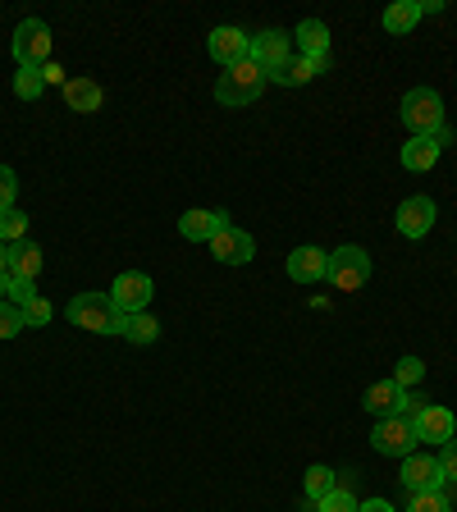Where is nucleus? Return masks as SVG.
<instances>
[{
    "instance_id": "obj_1",
    "label": "nucleus",
    "mask_w": 457,
    "mask_h": 512,
    "mask_svg": "<svg viewBox=\"0 0 457 512\" xmlns=\"http://www.w3.org/2000/svg\"><path fill=\"white\" fill-rule=\"evenodd\" d=\"M69 325H78V330H92V334H119L124 330V311L115 307V298L110 293H78L74 302H69Z\"/></svg>"
},
{
    "instance_id": "obj_2",
    "label": "nucleus",
    "mask_w": 457,
    "mask_h": 512,
    "mask_svg": "<svg viewBox=\"0 0 457 512\" xmlns=\"http://www.w3.org/2000/svg\"><path fill=\"white\" fill-rule=\"evenodd\" d=\"M266 69L261 64H252V60H238L234 69H224L220 74V83H215V101L220 106H229V110H238V106H252L256 96L266 92Z\"/></svg>"
},
{
    "instance_id": "obj_3",
    "label": "nucleus",
    "mask_w": 457,
    "mask_h": 512,
    "mask_svg": "<svg viewBox=\"0 0 457 512\" xmlns=\"http://www.w3.org/2000/svg\"><path fill=\"white\" fill-rule=\"evenodd\" d=\"M403 124H407V133H412V138L448 128V119H444V96H439L435 87H412V92L403 96Z\"/></svg>"
},
{
    "instance_id": "obj_4",
    "label": "nucleus",
    "mask_w": 457,
    "mask_h": 512,
    "mask_svg": "<svg viewBox=\"0 0 457 512\" xmlns=\"http://www.w3.org/2000/svg\"><path fill=\"white\" fill-rule=\"evenodd\" d=\"M10 51L19 69H46L51 64V28L42 19H23L10 37Z\"/></svg>"
},
{
    "instance_id": "obj_5",
    "label": "nucleus",
    "mask_w": 457,
    "mask_h": 512,
    "mask_svg": "<svg viewBox=\"0 0 457 512\" xmlns=\"http://www.w3.org/2000/svg\"><path fill=\"white\" fill-rule=\"evenodd\" d=\"M325 279H330L339 293H357V288H366V279H371V252H366V247H339V252H330V270H325Z\"/></svg>"
},
{
    "instance_id": "obj_6",
    "label": "nucleus",
    "mask_w": 457,
    "mask_h": 512,
    "mask_svg": "<svg viewBox=\"0 0 457 512\" xmlns=\"http://www.w3.org/2000/svg\"><path fill=\"white\" fill-rule=\"evenodd\" d=\"M371 444H375V453H384V458H407L412 444H421V439H416L412 416L394 412V416H380V421H375Z\"/></svg>"
},
{
    "instance_id": "obj_7",
    "label": "nucleus",
    "mask_w": 457,
    "mask_h": 512,
    "mask_svg": "<svg viewBox=\"0 0 457 512\" xmlns=\"http://www.w3.org/2000/svg\"><path fill=\"white\" fill-rule=\"evenodd\" d=\"M110 298H115V307L124 311V316H138V311L151 307L156 284H151V275H142V270H124V275L110 284Z\"/></svg>"
},
{
    "instance_id": "obj_8",
    "label": "nucleus",
    "mask_w": 457,
    "mask_h": 512,
    "mask_svg": "<svg viewBox=\"0 0 457 512\" xmlns=\"http://www.w3.org/2000/svg\"><path fill=\"white\" fill-rule=\"evenodd\" d=\"M448 142H453V128H439V133H421V138H407V147H403V170H412V174L435 170Z\"/></svg>"
},
{
    "instance_id": "obj_9",
    "label": "nucleus",
    "mask_w": 457,
    "mask_h": 512,
    "mask_svg": "<svg viewBox=\"0 0 457 512\" xmlns=\"http://www.w3.org/2000/svg\"><path fill=\"white\" fill-rule=\"evenodd\" d=\"M288 55H293V32H284V28H266V32H256L252 46H247V60L261 64V69H266V78L275 74V69L288 60Z\"/></svg>"
},
{
    "instance_id": "obj_10",
    "label": "nucleus",
    "mask_w": 457,
    "mask_h": 512,
    "mask_svg": "<svg viewBox=\"0 0 457 512\" xmlns=\"http://www.w3.org/2000/svg\"><path fill=\"white\" fill-rule=\"evenodd\" d=\"M407 494H426V490H444V471L430 453H407L403 458V471H398Z\"/></svg>"
},
{
    "instance_id": "obj_11",
    "label": "nucleus",
    "mask_w": 457,
    "mask_h": 512,
    "mask_svg": "<svg viewBox=\"0 0 457 512\" xmlns=\"http://www.w3.org/2000/svg\"><path fill=\"white\" fill-rule=\"evenodd\" d=\"M412 426H416V439H421V444H439V448H444L448 439L457 435V416L448 412V407H439V403H426L421 412L412 416Z\"/></svg>"
},
{
    "instance_id": "obj_12",
    "label": "nucleus",
    "mask_w": 457,
    "mask_h": 512,
    "mask_svg": "<svg viewBox=\"0 0 457 512\" xmlns=\"http://www.w3.org/2000/svg\"><path fill=\"white\" fill-rule=\"evenodd\" d=\"M293 46H298V55H307V60L316 64V74H325V69H330V28H325L320 19L298 23V32H293Z\"/></svg>"
},
{
    "instance_id": "obj_13",
    "label": "nucleus",
    "mask_w": 457,
    "mask_h": 512,
    "mask_svg": "<svg viewBox=\"0 0 457 512\" xmlns=\"http://www.w3.org/2000/svg\"><path fill=\"white\" fill-rule=\"evenodd\" d=\"M247 46H252V37L238 28H211V37H206V51H211L215 64H224V69H234L238 60H247Z\"/></svg>"
},
{
    "instance_id": "obj_14",
    "label": "nucleus",
    "mask_w": 457,
    "mask_h": 512,
    "mask_svg": "<svg viewBox=\"0 0 457 512\" xmlns=\"http://www.w3.org/2000/svg\"><path fill=\"white\" fill-rule=\"evenodd\" d=\"M206 247H211V256H215V261H224V266H247V261L256 256L252 234L234 229V224H229V229H220V234H215Z\"/></svg>"
},
{
    "instance_id": "obj_15",
    "label": "nucleus",
    "mask_w": 457,
    "mask_h": 512,
    "mask_svg": "<svg viewBox=\"0 0 457 512\" xmlns=\"http://www.w3.org/2000/svg\"><path fill=\"white\" fill-rule=\"evenodd\" d=\"M394 224L403 238H426L430 224H435V202H430V197H407V202L398 206Z\"/></svg>"
},
{
    "instance_id": "obj_16",
    "label": "nucleus",
    "mask_w": 457,
    "mask_h": 512,
    "mask_svg": "<svg viewBox=\"0 0 457 512\" xmlns=\"http://www.w3.org/2000/svg\"><path fill=\"white\" fill-rule=\"evenodd\" d=\"M325 270H330V252L325 247H298V252L288 256V279L293 284H320L325 279Z\"/></svg>"
},
{
    "instance_id": "obj_17",
    "label": "nucleus",
    "mask_w": 457,
    "mask_h": 512,
    "mask_svg": "<svg viewBox=\"0 0 457 512\" xmlns=\"http://www.w3.org/2000/svg\"><path fill=\"white\" fill-rule=\"evenodd\" d=\"M220 229H229V211H188L179 220V234L188 243H211Z\"/></svg>"
},
{
    "instance_id": "obj_18",
    "label": "nucleus",
    "mask_w": 457,
    "mask_h": 512,
    "mask_svg": "<svg viewBox=\"0 0 457 512\" xmlns=\"http://www.w3.org/2000/svg\"><path fill=\"white\" fill-rule=\"evenodd\" d=\"M403 403H407V389H398L394 380H375L371 389H366V398H362V407L380 421V416H394V412H403Z\"/></svg>"
},
{
    "instance_id": "obj_19",
    "label": "nucleus",
    "mask_w": 457,
    "mask_h": 512,
    "mask_svg": "<svg viewBox=\"0 0 457 512\" xmlns=\"http://www.w3.org/2000/svg\"><path fill=\"white\" fill-rule=\"evenodd\" d=\"M64 101H69V110H78V115H96L101 101H106V92H101V83H92V78H64Z\"/></svg>"
},
{
    "instance_id": "obj_20",
    "label": "nucleus",
    "mask_w": 457,
    "mask_h": 512,
    "mask_svg": "<svg viewBox=\"0 0 457 512\" xmlns=\"http://www.w3.org/2000/svg\"><path fill=\"white\" fill-rule=\"evenodd\" d=\"M421 0H394V5H389V10H384V32H394V37H407V32L416 28V23H421Z\"/></svg>"
},
{
    "instance_id": "obj_21",
    "label": "nucleus",
    "mask_w": 457,
    "mask_h": 512,
    "mask_svg": "<svg viewBox=\"0 0 457 512\" xmlns=\"http://www.w3.org/2000/svg\"><path fill=\"white\" fill-rule=\"evenodd\" d=\"M311 78H316V64L307 60V55H288L284 64H279L275 74H270V83H279V87H298V83H311Z\"/></svg>"
},
{
    "instance_id": "obj_22",
    "label": "nucleus",
    "mask_w": 457,
    "mask_h": 512,
    "mask_svg": "<svg viewBox=\"0 0 457 512\" xmlns=\"http://www.w3.org/2000/svg\"><path fill=\"white\" fill-rule=\"evenodd\" d=\"M42 261H46V252H42V247H32V243L10 247V275H19V279H37V270H42Z\"/></svg>"
},
{
    "instance_id": "obj_23",
    "label": "nucleus",
    "mask_w": 457,
    "mask_h": 512,
    "mask_svg": "<svg viewBox=\"0 0 457 512\" xmlns=\"http://www.w3.org/2000/svg\"><path fill=\"white\" fill-rule=\"evenodd\" d=\"M124 334L128 343H156L160 339V320L147 316V311H138V316H124Z\"/></svg>"
},
{
    "instance_id": "obj_24",
    "label": "nucleus",
    "mask_w": 457,
    "mask_h": 512,
    "mask_svg": "<svg viewBox=\"0 0 457 512\" xmlns=\"http://www.w3.org/2000/svg\"><path fill=\"white\" fill-rule=\"evenodd\" d=\"M302 485H307V499H311V503H320L325 494L334 490V485H339V476H334V471L325 467V462H316V467H307V480H302Z\"/></svg>"
},
{
    "instance_id": "obj_25",
    "label": "nucleus",
    "mask_w": 457,
    "mask_h": 512,
    "mask_svg": "<svg viewBox=\"0 0 457 512\" xmlns=\"http://www.w3.org/2000/svg\"><path fill=\"white\" fill-rule=\"evenodd\" d=\"M23 238H28V215L14 206V211L0 215V243H5V247H19Z\"/></svg>"
},
{
    "instance_id": "obj_26",
    "label": "nucleus",
    "mask_w": 457,
    "mask_h": 512,
    "mask_svg": "<svg viewBox=\"0 0 457 512\" xmlns=\"http://www.w3.org/2000/svg\"><path fill=\"white\" fill-rule=\"evenodd\" d=\"M42 92H46L42 69H19V74H14V96H19V101H37Z\"/></svg>"
},
{
    "instance_id": "obj_27",
    "label": "nucleus",
    "mask_w": 457,
    "mask_h": 512,
    "mask_svg": "<svg viewBox=\"0 0 457 512\" xmlns=\"http://www.w3.org/2000/svg\"><path fill=\"white\" fill-rule=\"evenodd\" d=\"M316 508H320V512H357V494H352L348 485H334V490L325 494Z\"/></svg>"
},
{
    "instance_id": "obj_28",
    "label": "nucleus",
    "mask_w": 457,
    "mask_h": 512,
    "mask_svg": "<svg viewBox=\"0 0 457 512\" xmlns=\"http://www.w3.org/2000/svg\"><path fill=\"white\" fill-rule=\"evenodd\" d=\"M19 330H28V325H23V307H14V302H0V339H14Z\"/></svg>"
},
{
    "instance_id": "obj_29",
    "label": "nucleus",
    "mask_w": 457,
    "mask_h": 512,
    "mask_svg": "<svg viewBox=\"0 0 457 512\" xmlns=\"http://www.w3.org/2000/svg\"><path fill=\"white\" fill-rule=\"evenodd\" d=\"M32 298H42V293L32 288V279H19V275H10V288H5V302H14V307H28Z\"/></svg>"
},
{
    "instance_id": "obj_30",
    "label": "nucleus",
    "mask_w": 457,
    "mask_h": 512,
    "mask_svg": "<svg viewBox=\"0 0 457 512\" xmlns=\"http://www.w3.org/2000/svg\"><path fill=\"white\" fill-rule=\"evenodd\" d=\"M421 375H426L421 357H403V362H398V371H394V384H398V389H412V384L421 380Z\"/></svg>"
},
{
    "instance_id": "obj_31",
    "label": "nucleus",
    "mask_w": 457,
    "mask_h": 512,
    "mask_svg": "<svg viewBox=\"0 0 457 512\" xmlns=\"http://www.w3.org/2000/svg\"><path fill=\"white\" fill-rule=\"evenodd\" d=\"M407 512H448L444 490H426V494H412V508Z\"/></svg>"
},
{
    "instance_id": "obj_32",
    "label": "nucleus",
    "mask_w": 457,
    "mask_h": 512,
    "mask_svg": "<svg viewBox=\"0 0 457 512\" xmlns=\"http://www.w3.org/2000/svg\"><path fill=\"white\" fill-rule=\"evenodd\" d=\"M14 192H19V179H14L10 165H0V215L14 211Z\"/></svg>"
},
{
    "instance_id": "obj_33",
    "label": "nucleus",
    "mask_w": 457,
    "mask_h": 512,
    "mask_svg": "<svg viewBox=\"0 0 457 512\" xmlns=\"http://www.w3.org/2000/svg\"><path fill=\"white\" fill-rule=\"evenodd\" d=\"M439 471H444V485H448V480H457V439H448V444L444 448H439Z\"/></svg>"
},
{
    "instance_id": "obj_34",
    "label": "nucleus",
    "mask_w": 457,
    "mask_h": 512,
    "mask_svg": "<svg viewBox=\"0 0 457 512\" xmlns=\"http://www.w3.org/2000/svg\"><path fill=\"white\" fill-rule=\"evenodd\" d=\"M51 320V302L46 298H32L28 307H23V325H46Z\"/></svg>"
},
{
    "instance_id": "obj_35",
    "label": "nucleus",
    "mask_w": 457,
    "mask_h": 512,
    "mask_svg": "<svg viewBox=\"0 0 457 512\" xmlns=\"http://www.w3.org/2000/svg\"><path fill=\"white\" fill-rule=\"evenodd\" d=\"M357 512H398L389 499H366V503H357Z\"/></svg>"
},
{
    "instance_id": "obj_36",
    "label": "nucleus",
    "mask_w": 457,
    "mask_h": 512,
    "mask_svg": "<svg viewBox=\"0 0 457 512\" xmlns=\"http://www.w3.org/2000/svg\"><path fill=\"white\" fill-rule=\"evenodd\" d=\"M42 78H46V83H60V78H64V69H60V64H46V69H42Z\"/></svg>"
},
{
    "instance_id": "obj_37",
    "label": "nucleus",
    "mask_w": 457,
    "mask_h": 512,
    "mask_svg": "<svg viewBox=\"0 0 457 512\" xmlns=\"http://www.w3.org/2000/svg\"><path fill=\"white\" fill-rule=\"evenodd\" d=\"M0 275H10V247L0 243Z\"/></svg>"
},
{
    "instance_id": "obj_38",
    "label": "nucleus",
    "mask_w": 457,
    "mask_h": 512,
    "mask_svg": "<svg viewBox=\"0 0 457 512\" xmlns=\"http://www.w3.org/2000/svg\"><path fill=\"white\" fill-rule=\"evenodd\" d=\"M5 288H10V275H0V302H5Z\"/></svg>"
}]
</instances>
